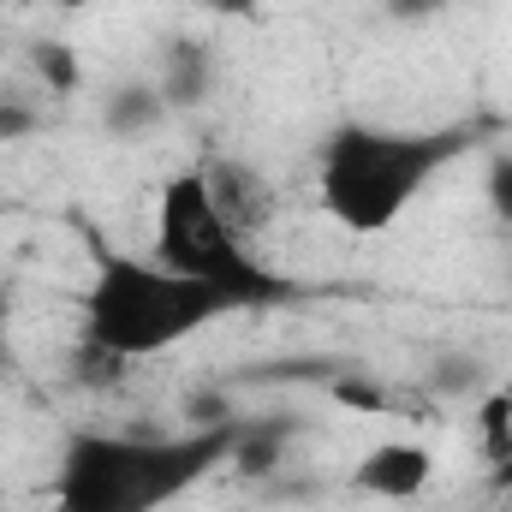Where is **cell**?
<instances>
[{
  "instance_id": "cell-1",
  "label": "cell",
  "mask_w": 512,
  "mask_h": 512,
  "mask_svg": "<svg viewBox=\"0 0 512 512\" xmlns=\"http://www.w3.org/2000/svg\"><path fill=\"white\" fill-rule=\"evenodd\" d=\"M239 417L185 435H108L84 429L60 447L54 512H161L233 459Z\"/></svg>"
},
{
  "instance_id": "cell-2",
  "label": "cell",
  "mask_w": 512,
  "mask_h": 512,
  "mask_svg": "<svg viewBox=\"0 0 512 512\" xmlns=\"http://www.w3.org/2000/svg\"><path fill=\"white\" fill-rule=\"evenodd\" d=\"M477 143L471 126L453 131H405V126H346L328 131L322 155H316V191L328 221H340L346 233H387L441 167H453L465 149Z\"/></svg>"
},
{
  "instance_id": "cell-3",
  "label": "cell",
  "mask_w": 512,
  "mask_h": 512,
  "mask_svg": "<svg viewBox=\"0 0 512 512\" xmlns=\"http://www.w3.org/2000/svg\"><path fill=\"white\" fill-rule=\"evenodd\" d=\"M221 316H233L221 292H209L203 280H185L155 256H102L84 286V340L120 352L131 364L185 346Z\"/></svg>"
},
{
  "instance_id": "cell-4",
  "label": "cell",
  "mask_w": 512,
  "mask_h": 512,
  "mask_svg": "<svg viewBox=\"0 0 512 512\" xmlns=\"http://www.w3.org/2000/svg\"><path fill=\"white\" fill-rule=\"evenodd\" d=\"M155 262L179 268L185 280H203L233 310H268V304H286L298 292L286 274H274L262 256H251V245L215 215L203 167H185V173H173L161 185V203H155Z\"/></svg>"
},
{
  "instance_id": "cell-5",
  "label": "cell",
  "mask_w": 512,
  "mask_h": 512,
  "mask_svg": "<svg viewBox=\"0 0 512 512\" xmlns=\"http://www.w3.org/2000/svg\"><path fill=\"white\" fill-rule=\"evenodd\" d=\"M197 167H203V185H209L215 215H221L245 245L280 221V197H274L268 173H256L251 161H239V155H209V161H197Z\"/></svg>"
},
{
  "instance_id": "cell-6",
  "label": "cell",
  "mask_w": 512,
  "mask_h": 512,
  "mask_svg": "<svg viewBox=\"0 0 512 512\" xmlns=\"http://www.w3.org/2000/svg\"><path fill=\"white\" fill-rule=\"evenodd\" d=\"M435 477V453L417 441H376L358 465H352V489L370 501H417Z\"/></svg>"
},
{
  "instance_id": "cell-7",
  "label": "cell",
  "mask_w": 512,
  "mask_h": 512,
  "mask_svg": "<svg viewBox=\"0 0 512 512\" xmlns=\"http://www.w3.org/2000/svg\"><path fill=\"white\" fill-rule=\"evenodd\" d=\"M155 90L167 102V114H197L209 96H215V48L191 30L167 36L161 42V72H155Z\"/></svg>"
},
{
  "instance_id": "cell-8",
  "label": "cell",
  "mask_w": 512,
  "mask_h": 512,
  "mask_svg": "<svg viewBox=\"0 0 512 512\" xmlns=\"http://www.w3.org/2000/svg\"><path fill=\"white\" fill-rule=\"evenodd\" d=\"M286 441H292V417L268 411V417H239V441H233V471H245L256 483H268L286 465Z\"/></svg>"
},
{
  "instance_id": "cell-9",
  "label": "cell",
  "mask_w": 512,
  "mask_h": 512,
  "mask_svg": "<svg viewBox=\"0 0 512 512\" xmlns=\"http://www.w3.org/2000/svg\"><path fill=\"white\" fill-rule=\"evenodd\" d=\"M161 120H167V102H161L155 78H120L108 90V102H102L108 137H143V131H155Z\"/></svg>"
},
{
  "instance_id": "cell-10",
  "label": "cell",
  "mask_w": 512,
  "mask_h": 512,
  "mask_svg": "<svg viewBox=\"0 0 512 512\" xmlns=\"http://www.w3.org/2000/svg\"><path fill=\"white\" fill-rule=\"evenodd\" d=\"M24 66H30L54 96H78V84H84V60H78V48L60 42V36H36V42L24 48Z\"/></svg>"
},
{
  "instance_id": "cell-11",
  "label": "cell",
  "mask_w": 512,
  "mask_h": 512,
  "mask_svg": "<svg viewBox=\"0 0 512 512\" xmlns=\"http://www.w3.org/2000/svg\"><path fill=\"white\" fill-rule=\"evenodd\" d=\"M483 382H489V370H483L477 352H465V346H441V352H429V387H435V393L465 399V393H483Z\"/></svg>"
},
{
  "instance_id": "cell-12",
  "label": "cell",
  "mask_w": 512,
  "mask_h": 512,
  "mask_svg": "<svg viewBox=\"0 0 512 512\" xmlns=\"http://www.w3.org/2000/svg\"><path fill=\"white\" fill-rule=\"evenodd\" d=\"M477 435H483V459L495 471L501 453L512 447V393H483L477 399Z\"/></svg>"
},
{
  "instance_id": "cell-13",
  "label": "cell",
  "mask_w": 512,
  "mask_h": 512,
  "mask_svg": "<svg viewBox=\"0 0 512 512\" xmlns=\"http://www.w3.org/2000/svg\"><path fill=\"white\" fill-rule=\"evenodd\" d=\"M131 358H120V352H108V346H96V340H84L78 346V358H72V376L84 387H114L120 376H126Z\"/></svg>"
},
{
  "instance_id": "cell-14",
  "label": "cell",
  "mask_w": 512,
  "mask_h": 512,
  "mask_svg": "<svg viewBox=\"0 0 512 512\" xmlns=\"http://www.w3.org/2000/svg\"><path fill=\"white\" fill-rule=\"evenodd\" d=\"M483 191H489V209H495V221H507V227H512V155H495V161H489V173H483Z\"/></svg>"
},
{
  "instance_id": "cell-15",
  "label": "cell",
  "mask_w": 512,
  "mask_h": 512,
  "mask_svg": "<svg viewBox=\"0 0 512 512\" xmlns=\"http://www.w3.org/2000/svg\"><path fill=\"white\" fill-rule=\"evenodd\" d=\"M42 131V114L24 108V102H0V143H18V137H36Z\"/></svg>"
},
{
  "instance_id": "cell-16",
  "label": "cell",
  "mask_w": 512,
  "mask_h": 512,
  "mask_svg": "<svg viewBox=\"0 0 512 512\" xmlns=\"http://www.w3.org/2000/svg\"><path fill=\"white\" fill-rule=\"evenodd\" d=\"M334 399H340V405H358V411H382V405H387L382 387L352 382V376H340V382H334Z\"/></svg>"
},
{
  "instance_id": "cell-17",
  "label": "cell",
  "mask_w": 512,
  "mask_h": 512,
  "mask_svg": "<svg viewBox=\"0 0 512 512\" xmlns=\"http://www.w3.org/2000/svg\"><path fill=\"white\" fill-rule=\"evenodd\" d=\"M441 6L447 0H382L387 18H399V24H423V18H441Z\"/></svg>"
},
{
  "instance_id": "cell-18",
  "label": "cell",
  "mask_w": 512,
  "mask_h": 512,
  "mask_svg": "<svg viewBox=\"0 0 512 512\" xmlns=\"http://www.w3.org/2000/svg\"><path fill=\"white\" fill-rule=\"evenodd\" d=\"M197 6H209L215 18H251L256 0H197Z\"/></svg>"
},
{
  "instance_id": "cell-19",
  "label": "cell",
  "mask_w": 512,
  "mask_h": 512,
  "mask_svg": "<svg viewBox=\"0 0 512 512\" xmlns=\"http://www.w3.org/2000/svg\"><path fill=\"white\" fill-rule=\"evenodd\" d=\"M495 489H512V447L501 453V465H495Z\"/></svg>"
},
{
  "instance_id": "cell-20",
  "label": "cell",
  "mask_w": 512,
  "mask_h": 512,
  "mask_svg": "<svg viewBox=\"0 0 512 512\" xmlns=\"http://www.w3.org/2000/svg\"><path fill=\"white\" fill-rule=\"evenodd\" d=\"M6 6H30V0H0V12H6Z\"/></svg>"
},
{
  "instance_id": "cell-21",
  "label": "cell",
  "mask_w": 512,
  "mask_h": 512,
  "mask_svg": "<svg viewBox=\"0 0 512 512\" xmlns=\"http://www.w3.org/2000/svg\"><path fill=\"white\" fill-rule=\"evenodd\" d=\"M501 495H507V512H512V489H501Z\"/></svg>"
}]
</instances>
